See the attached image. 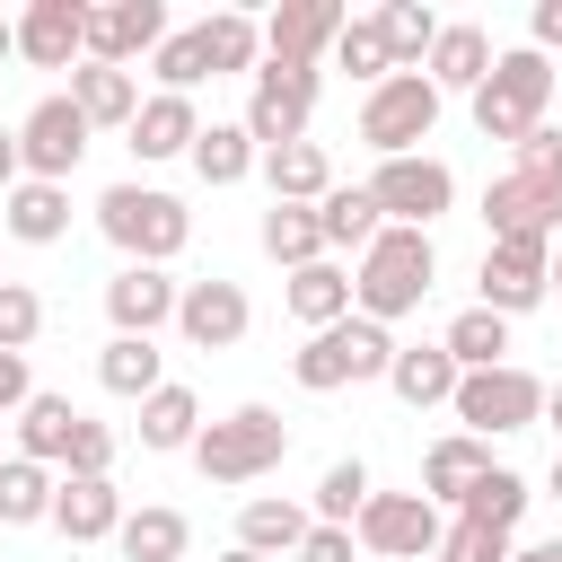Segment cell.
Listing matches in <instances>:
<instances>
[{
  "label": "cell",
  "instance_id": "6da1fadb",
  "mask_svg": "<svg viewBox=\"0 0 562 562\" xmlns=\"http://www.w3.org/2000/svg\"><path fill=\"white\" fill-rule=\"evenodd\" d=\"M430 272H439L430 228H378V237L360 246V272H351V316H369V325L413 316V307L430 299Z\"/></svg>",
  "mask_w": 562,
  "mask_h": 562
},
{
  "label": "cell",
  "instance_id": "7a4b0ae2",
  "mask_svg": "<svg viewBox=\"0 0 562 562\" xmlns=\"http://www.w3.org/2000/svg\"><path fill=\"white\" fill-rule=\"evenodd\" d=\"M544 105H553V61H544L536 44H518V53H492V79L474 88V132L518 149V140L544 123Z\"/></svg>",
  "mask_w": 562,
  "mask_h": 562
},
{
  "label": "cell",
  "instance_id": "3957f363",
  "mask_svg": "<svg viewBox=\"0 0 562 562\" xmlns=\"http://www.w3.org/2000/svg\"><path fill=\"white\" fill-rule=\"evenodd\" d=\"M281 457H290V422H281L272 404H237L228 422H211V430L193 439L202 483H255V474H272Z\"/></svg>",
  "mask_w": 562,
  "mask_h": 562
},
{
  "label": "cell",
  "instance_id": "277c9868",
  "mask_svg": "<svg viewBox=\"0 0 562 562\" xmlns=\"http://www.w3.org/2000/svg\"><path fill=\"white\" fill-rule=\"evenodd\" d=\"M97 228H105L132 263H167V255L193 237V211H184L176 193H158V184H114V193L97 202Z\"/></svg>",
  "mask_w": 562,
  "mask_h": 562
},
{
  "label": "cell",
  "instance_id": "5b68a950",
  "mask_svg": "<svg viewBox=\"0 0 562 562\" xmlns=\"http://www.w3.org/2000/svg\"><path fill=\"white\" fill-rule=\"evenodd\" d=\"M386 360H395V342H386V325H369V316H342V325H325V334H307V351L290 360V378H299L307 395H334V386H360V378H386Z\"/></svg>",
  "mask_w": 562,
  "mask_h": 562
},
{
  "label": "cell",
  "instance_id": "8992f818",
  "mask_svg": "<svg viewBox=\"0 0 562 562\" xmlns=\"http://www.w3.org/2000/svg\"><path fill=\"white\" fill-rule=\"evenodd\" d=\"M430 132H439V88L422 70H386L360 105V140L378 158H413V140H430Z\"/></svg>",
  "mask_w": 562,
  "mask_h": 562
},
{
  "label": "cell",
  "instance_id": "52a82bcc",
  "mask_svg": "<svg viewBox=\"0 0 562 562\" xmlns=\"http://www.w3.org/2000/svg\"><path fill=\"white\" fill-rule=\"evenodd\" d=\"M448 404H457L465 439H492V430H527V422H544V378H527L518 360H501V369H465Z\"/></svg>",
  "mask_w": 562,
  "mask_h": 562
},
{
  "label": "cell",
  "instance_id": "ba28073f",
  "mask_svg": "<svg viewBox=\"0 0 562 562\" xmlns=\"http://www.w3.org/2000/svg\"><path fill=\"white\" fill-rule=\"evenodd\" d=\"M544 272H553V237H492V246H483V272H474V281H483L474 307H492V316H527V307L553 290Z\"/></svg>",
  "mask_w": 562,
  "mask_h": 562
},
{
  "label": "cell",
  "instance_id": "9c48e42d",
  "mask_svg": "<svg viewBox=\"0 0 562 562\" xmlns=\"http://www.w3.org/2000/svg\"><path fill=\"white\" fill-rule=\"evenodd\" d=\"M307 114H316V70L263 61V70H255V97H246V140H255V149L307 140Z\"/></svg>",
  "mask_w": 562,
  "mask_h": 562
},
{
  "label": "cell",
  "instance_id": "30bf717a",
  "mask_svg": "<svg viewBox=\"0 0 562 562\" xmlns=\"http://www.w3.org/2000/svg\"><path fill=\"white\" fill-rule=\"evenodd\" d=\"M369 202H378V220H395V228H430V220L457 202V176L413 149V158H386V167L369 176Z\"/></svg>",
  "mask_w": 562,
  "mask_h": 562
},
{
  "label": "cell",
  "instance_id": "8fae6325",
  "mask_svg": "<svg viewBox=\"0 0 562 562\" xmlns=\"http://www.w3.org/2000/svg\"><path fill=\"white\" fill-rule=\"evenodd\" d=\"M79 158H88V114H79L70 97H44V105L18 123V167H26L35 184H61Z\"/></svg>",
  "mask_w": 562,
  "mask_h": 562
},
{
  "label": "cell",
  "instance_id": "7c38bea8",
  "mask_svg": "<svg viewBox=\"0 0 562 562\" xmlns=\"http://www.w3.org/2000/svg\"><path fill=\"white\" fill-rule=\"evenodd\" d=\"M369 553H395V562H430L439 553V509L422 492H369V509L351 518Z\"/></svg>",
  "mask_w": 562,
  "mask_h": 562
},
{
  "label": "cell",
  "instance_id": "4fadbf2b",
  "mask_svg": "<svg viewBox=\"0 0 562 562\" xmlns=\"http://www.w3.org/2000/svg\"><path fill=\"white\" fill-rule=\"evenodd\" d=\"M158 44H167V9L158 0H105V9H88V53L79 61L132 70V53H158Z\"/></svg>",
  "mask_w": 562,
  "mask_h": 562
},
{
  "label": "cell",
  "instance_id": "5bb4252c",
  "mask_svg": "<svg viewBox=\"0 0 562 562\" xmlns=\"http://www.w3.org/2000/svg\"><path fill=\"white\" fill-rule=\"evenodd\" d=\"M351 18H342V0H281L272 18H263V61H290V70H316V53H334V35H342Z\"/></svg>",
  "mask_w": 562,
  "mask_h": 562
},
{
  "label": "cell",
  "instance_id": "9a60e30c",
  "mask_svg": "<svg viewBox=\"0 0 562 562\" xmlns=\"http://www.w3.org/2000/svg\"><path fill=\"white\" fill-rule=\"evenodd\" d=\"M176 325H184L193 351H228V342H246L255 307H246L237 281H184V290H176Z\"/></svg>",
  "mask_w": 562,
  "mask_h": 562
},
{
  "label": "cell",
  "instance_id": "2e32d148",
  "mask_svg": "<svg viewBox=\"0 0 562 562\" xmlns=\"http://www.w3.org/2000/svg\"><path fill=\"white\" fill-rule=\"evenodd\" d=\"M483 220H492V237H553L562 228V176H501L492 193H483Z\"/></svg>",
  "mask_w": 562,
  "mask_h": 562
},
{
  "label": "cell",
  "instance_id": "e0dca14e",
  "mask_svg": "<svg viewBox=\"0 0 562 562\" xmlns=\"http://www.w3.org/2000/svg\"><path fill=\"white\" fill-rule=\"evenodd\" d=\"M18 53H26L35 70H70V61L88 53V0H26Z\"/></svg>",
  "mask_w": 562,
  "mask_h": 562
},
{
  "label": "cell",
  "instance_id": "ac0fdd59",
  "mask_svg": "<svg viewBox=\"0 0 562 562\" xmlns=\"http://www.w3.org/2000/svg\"><path fill=\"white\" fill-rule=\"evenodd\" d=\"M176 290H184V281H167V263H123V272L105 281L114 334H158V325H176Z\"/></svg>",
  "mask_w": 562,
  "mask_h": 562
},
{
  "label": "cell",
  "instance_id": "d6986e66",
  "mask_svg": "<svg viewBox=\"0 0 562 562\" xmlns=\"http://www.w3.org/2000/svg\"><path fill=\"white\" fill-rule=\"evenodd\" d=\"M53 527H61L70 544H105V536L123 527L114 474H61V483H53Z\"/></svg>",
  "mask_w": 562,
  "mask_h": 562
},
{
  "label": "cell",
  "instance_id": "ffe728a7",
  "mask_svg": "<svg viewBox=\"0 0 562 562\" xmlns=\"http://www.w3.org/2000/svg\"><path fill=\"white\" fill-rule=\"evenodd\" d=\"M0 228H9L18 246H53V237L70 228V193H61V184H35V176H18V184L0 193Z\"/></svg>",
  "mask_w": 562,
  "mask_h": 562
},
{
  "label": "cell",
  "instance_id": "44dd1931",
  "mask_svg": "<svg viewBox=\"0 0 562 562\" xmlns=\"http://www.w3.org/2000/svg\"><path fill=\"white\" fill-rule=\"evenodd\" d=\"M422 79H430L439 97H448V88H465V97H474V88L492 79V35H483V26H439V44H430Z\"/></svg>",
  "mask_w": 562,
  "mask_h": 562
},
{
  "label": "cell",
  "instance_id": "7402d4cb",
  "mask_svg": "<svg viewBox=\"0 0 562 562\" xmlns=\"http://www.w3.org/2000/svg\"><path fill=\"white\" fill-rule=\"evenodd\" d=\"M70 105L88 114V132H105V123L132 132V114H140V79H132V70H105V61H79V70H70Z\"/></svg>",
  "mask_w": 562,
  "mask_h": 562
},
{
  "label": "cell",
  "instance_id": "603a6c76",
  "mask_svg": "<svg viewBox=\"0 0 562 562\" xmlns=\"http://www.w3.org/2000/svg\"><path fill=\"white\" fill-rule=\"evenodd\" d=\"M79 422H88V413H79L70 395H26V404H18V457H35V465H61Z\"/></svg>",
  "mask_w": 562,
  "mask_h": 562
},
{
  "label": "cell",
  "instance_id": "cb8c5ba5",
  "mask_svg": "<svg viewBox=\"0 0 562 562\" xmlns=\"http://www.w3.org/2000/svg\"><path fill=\"white\" fill-rule=\"evenodd\" d=\"M483 474H492V448L457 430V439H439V448L422 457V501H430V509H439V501H465Z\"/></svg>",
  "mask_w": 562,
  "mask_h": 562
},
{
  "label": "cell",
  "instance_id": "d4e9b609",
  "mask_svg": "<svg viewBox=\"0 0 562 562\" xmlns=\"http://www.w3.org/2000/svg\"><path fill=\"white\" fill-rule=\"evenodd\" d=\"M193 132H202L193 97H140V114H132V149L140 158H184Z\"/></svg>",
  "mask_w": 562,
  "mask_h": 562
},
{
  "label": "cell",
  "instance_id": "484cf974",
  "mask_svg": "<svg viewBox=\"0 0 562 562\" xmlns=\"http://www.w3.org/2000/svg\"><path fill=\"white\" fill-rule=\"evenodd\" d=\"M263 176H272V202H325V193H334V158H325L316 140L263 149Z\"/></svg>",
  "mask_w": 562,
  "mask_h": 562
},
{
  "label": "cell",
  "instance_id": "4316f807",
  "mask_svg": "<svg viewBox=\"0 0 562 562\" xmlns=\"http://www.w3.org/2000/svg\"><path fill=\"white\" fill-rule=\"evenodd\" d=\"M290 316H299L307 334L342 325V316H351V272H342V263H299V272H290Z\"/></svg>",
  "mask_w": 562,
  "mask_h": 562
},
{
  "label": "cell",
  "instance_id": "83f0119b",
  "mask_svg": "<svg viewBox=\"0 0 562 562\" xmlns=\"http://www.w3.org/2000/svg\"><path fill=\"white\" fill-rule=\"evenodd\" d=\"M386 386H395L413 413H430V404H448V395H457V360H448L439 342H413V351H395V360H386Z\"/></svg>",
  "mask_w": 562,
  "mask_h": 562
},
{
  "label": "cell",
  "instance_id": "f1b7e54d",
  "mask_svg": "<svg viewBox=\"0 0 562 562\" xmlns=\"http://www.w3.org/2000/svg\"><path fill=\"white\" fill-rule=\"evenodd\" d=\"M193 35H202V70H211V79H220V70H255V61H263V26H255L246 9H211Z\"/></svg>",
  "mask_w": 562,
  "mask_h": 562
},
{
  "label": "cell",
  "instance_id": "f546056e",
  "mask_svg": "<svg viewBox=\"0 0 562 562\" xmlns=\"http://www.w3.org/2000/svg\"><path fill=\"white\" fill-rule=\"evenodd\" d=\"M114 544H123V562H184L193 527H184V509H123Z\"/></svg>",
  "mask_w": 562,
  "mask_h": 562
},
{
  "label": "cell",
  "instance_id": "4dcf8cb0",
  "mask_svg": "<svg viewBox=\"0 0 562 562\" xmlns=\"http://www.w3.org/2000/svg\"><path fill=\"white\" fill-rule=\"evenodd\" d=\"M263 255L272 263H325V228H316V202H272L263 211Z\"/></svg>",
  "mask_w": 562,
  "mask_h": 562
},
{
  "label": "cell",
  "instance_id": "1f68e13d",
  "mask_svg": "<svg viewBox=\"0 0 562 562\" xmlns=\"http://www.w3.org/2000/svg\"><path fill=\"white\" fill-rule=\"evenodd\" d=\"M439 351L457 360V378H465V369H501V360H509V316H492V307H465V316L439 334Z\"/></svg>",
  "mask_w": 562,
  "mask_h": 562
},
{
  "label": "cell",
  "instance_id": "d6a6232c",
  "mask_svg": "<svg viewBox=\"0 0 562 562\" xmlns=\"http://www.w3.org/2000/svg\"><path fill=\"white\" fill-rule=\"evenodd\" d=\"M97 378H105V395H158V386H167L149 334H114V342L97 351Z\"/></svg>",
  "mask_w": 562,
  "mask_h": 562
},
{
  "label": "cell",
  "instance_id": "836d02e7",
  "mask_svg": "<svg viewBox=\"0 0 562 562\" xmlns=\"http://www.w3.org/2000/svg\"><path fill=\"white\" fill-rule=\"evenodd\" d=\"M457 518L465 527H483V536H509L518 518H527V474H509V465H492L465 501H457Z\"/></svg>",
  "mask_w": 562,
  "mask_h": 562
},
{
  "label": "cell",
  "instance_id": "e575fe53",
  "mask_svg": "<svg viewBox=\"0 0 562 562\" xmlns=\"http://www.w3.org/2000/svg\"><path fill=\"white\" fill-rule=\"evenodd\" d=\"M307 527H316V518H307L299 501H246V509H237V544L263 553V562H272V553H299Z\"/></svg>",
  "mask_w": 562,
  "mask_h": 562
},
{
  "label": "cell",
  "instance_id": "d590c367",
  "mask_svg": "<svg viewBox=\"0 0 562 562\" xmlns=\"http://www.w3.org/2000/svg\"><path fill=\"white\" fill-rule=\"evenodd\" d=\"M202 439V404H193V386H158V395H140V448H193Z\"/></svg>",
  "mask_w": 562,
  "mask_h": 562
},
{
  "label": "cell",
  "instance_id": "8d00e7d4",
  "mask_svg": "<svg viewBox=\"0 0 562 562\" xmlns=\"http://www.w3.org/2000/svg\"><path fill=\"white\" fill-rule=\"evenodd\" d=\"M378 35H386V61H395V70H422L430 44H439V18H430L422 0H386V9H378Z\"/></svg>",
  "mask_w": 562,
  "mask_h": 562
},
{
  "label": "cell",
  "instance_id": "74e56055",
  "mask_svg": "<svg viewBox=\"0 0 562 562\" xmlns=\"http://www.w3.org/2000/svg\"><path fill=\"white\" fill-rule=\"evenodd\" d=\"M255 158H263V149L246 140V123H202V132H193V176H202V184H237Z\"/></svg>",
  "mask_w": 562,
  "mask_h": 562
},
{
  "label": "cell",
  "instance_id": "f35d334b",
  "mask_svg": "<svg viewBox=\"0 0 562 562\" xmlns=\"http://www.w3.org/2000/svg\"><path fill=\"white\" fill-rule=\"evenodd\" d=\"M35 518H53V474L35 457H9L0 465V527H35Z\"/></svg>",
  "mask_w": 562,
  "mask_h": 562
},
{
  "label": "cell",
  "instance_id": "ab89813d",
  "mask_svg": "<svg viewBox=\"0 0 562 562\" xmlns=\"http://www.w3.org/2000/svg\"><path fill=\"white\" fill-rule=\"evenodd\" d=\"M316 228H325V246H369V237H378V202H369V184H334V193L316 202Z\"/></svg>",
  "mask_w": 562,
  "mask_h": 562
},
{
  "label": "cell",
  "instance_id": "60d3db41",
  "mask_svg": "<svg viewBox=\"0 0 562 562\" xmlns=\"http://www.w3.org/2000/svg\"><path fill=\"white\" fill-rule=\"evenodd\" d=\"M369 492H378V483H369V465H360V457H334V465H325V483H316V527H351V518L369 509Z\"/></svg>",
  "mask_w": 562,
  "mask_h": 562
},
{
  "label": "cell",
  "instance_id": "b9f144b4",
  "mask_svg": "<svg viewBox=\"0 0 562 562\" xmlns=\"http://www.w3.org/2000/svg\"><path fill=\"white\" fill-rule=\"evenodd\" d=\"M334 70H351V79H369V88L395 70V61H386V35H378V18H351V26L334 35Z\"/></svg>",
  "mask_w": 562,
  "mask_h": 562
},
{
  "label": "cell",
  "instance_id": "7bdbcfd3",
  "mask_svg": "<svg viewBox=\"0 0 562 562\" xmlns=\"http://www.w3.org/2000/svg\"><path fill=\"white\" fill-rule=\"evenodd\" d=\"M149 70H158V97H193L211 70H202V35L184 26V35H167L158 53H149Z\"/></svg>",
  "mask_w": 562,
  "mask_h": 562
},
{
  "label": "cell",
  "instance_id": "ee69618b",
  "mask_svg": "<svg viewBox=\"0 0 562 562\" xmlns=\"http://www.w3.org/2000/svg\"><path fill=\"white\" fill-rule=\"evenodd\" d=\"M44 334V299L26 281H0V351H26Z\"/></svg>",
  "mask_w": 562,
  "mask_h": 562
},
{
  "label": "cell",
  "instance_id": "f6af8a7d",
  "mask_svg": "<svg viewBox=\"0 0 562 562\" xmlns=\"http://www.w3.org/2000/svg\"><path fill=\"white\" fill-rule=\"evenodd\" d=\"M61 465H70V474H105V465H114V430H105V422H79Z\"/></svg>",
  "mask_w": 562,
  "mask_h": 562
},
{
  "label": "cell",
  "instance_id": "bcb514c9",
  "mask_svg": "<svg viewBox=\"0 0 562 562\" xmlns=\"http://www.w3.org/2000/svg\"><path fill=\"white\" fill-rule=\"evenodd\" d=\"M518 176H562V132H553V123H536V132L518 140Z\"/></svg>",
  "mask_w": 562,
  "mask_h": 562
},
{
  "label": "cell",
  "instance_id": "7dc6e473",
  "mask_svg": "<svg viewBox=\"0 0 562 562\" xmlns=\"http://www.w3.org/2000/svg\"><path fill=\"white\" fill-rule=\"evenodd\" d=\"M299 562H351V527H307L299 536Z\"/></svg>",
  "mask_w": 562,
  "mask_h": 562
},
{
  "label": "cell",
  "instance_id": "c3c4849f",
  "mask_svg": "<svg viewBox=\"0 0 562 562\" xmlns=\"http://www.w3.org/2000/svg\"><path fill=\"white\" fill-rule=\"evenodd\" d=\"M35 395V378H26V351H0V413H18Z\"/></svg>",
  "mask_w": 562,
  "mask_h": 562
},
{
  "label": "cell",
  "instance_id": "681fc988",
  "mask_svg": "<svg viewBox=\"0 0 562 562\" xmlns=\"http://www.w3.org/2000/svg\"><path fill=\"white\" fill-rule=\"evenodd\" d=\"M527 35H536V53H553V44H562V0H536V18H527Z\"/></svg>",
  "mask_w": 562,
  "mask_h": 562
},
{
  "label": "cell",
  "instance_id": "f907efd6",
  "mask_svg": "<svg viewBox=\"0 0 562 562\" xmlns=\"http://www.w3.org/2000/svg\"><path fill=\"white\" fill-rule=\"evenodd\" d=\"M18 176H26V167H18V132H9V123H0V193H9V184H18Z\"/></svg>",
  "mask_w": 562,
  "mask_h": 562
},
{
  "label": "cell",
  "instance_id": "816d5d0a",
  "mask_svg": "<svg viewBox=\"0 0 562 562\" xmlns=\"http://www.w3.org/2000/svg\"><path fill=\"white\" fill-rule=\"evenodd\" d=\"M9 53H18V18H0V61H9Z\"/></svg>",
  "mask_w": 562,
  "mask_h": 562
},
{
  "label": "cell",
  "instance_id": "f5cc1de1",
  "mask_svg": "<svg viewBox=\"0 0 562 562\" xmlns=\"http://www.w3.org/2000/svg\"><path fill=\"white\" fill-rule=\"evenodd\" d=\"M544 422H553V430H562V386H544Z\"/></svg>",
  "mask_w": 562,
  "mask_h": 562
},
{
  "label": "cell",
  "instance_id": "db71d44e",
  "mask_svg": "<svg viewBox=\"0 0 562 562\" xmlns=\"http://www.w3.org/2000/svg\"><path fill=\"white\" fill-rule=\"evenodd\" d=\"M220 562H263V553H246V544H228V553H220Z\"/></svg>",
  "mask_w": 562,
  "mask_h": 562
},
{
  "label": "cell",
  "instance_id": "11a10c76",
  "mask_svg": "<svg viewBox=\"0 0 562 562\" xmlns=\"http://www.w3.org/2000/svg\"><path fill=\"white\" fill-rule=\"evenodd\" d=\"M544 562H562V536H553V544H544Z\"/></svg>",
  "mask_w": 562,
  "mask_h": 562
},
{
  "label": "cell",
  "instance_id": "9f6ffc18",
  "mask_svg": "<svg viewBox=\"0 0 562 562\" xmlns=\"http://www.w3.org/2000/svg\"><path fill=\"white\" fill-rule=\"evenodd\" d=\"M509 562H544V544H536V553H509Z\"/></svg>",
  "mask_w": 562,
  "mask_h": 562
},
{
  "label": "cell",
  "instance_id": "6f0895ef",
  "mask_svg": "<svg viewBox=\"0 0 562 562\" xmlns=\"http://www.w3.org/2000/svg\"><path fill=\"white\" fill-rule=\"evenodd\" d=\"M553 501H562V457H553Z\"/></svg>",
  "mask_w": 562,
  "mask_h": 562
},
{
  "label": "cell",
  "instance_id": "680465c9",
  "mask_svg": "<svg viewBox=\"0 0 562 562\" xmlns=\"http://www.w3.org/2000/svg\"><path fill=\"white\" fill-rule=\"evenodd\" d=\"M544 281H562V263H553V272H544Z\"/></svg>",
  "mask_w": 562,
  "mask_h": 562
},
{
  "label": "cell",
  "instance_id": "91938a15",
  "mask_svg": "<svg viewBox=\"0 0 562 562\" xmlns=\"http://www.w3.org/2000/svg\"><path fill=\"white\" fill-rule=\"evenodd\" d=\"M430 562H439V553H430Z\"/></svg>",
  "mask_w": 562,
  "mask_h": 562
},
{
  "label": "cell",
  "instance_id": "94428289",
  "mask_svg": "<svg viewBox=\"0 0 562 562\" xmlns=\"http://www.w3.org/2000/svg\"><path fill=\"white\" fill-rule=\"evenodd\" d=\"M0 281H9V272H0Z\"/></svg>",
  "mask_w": 562,
  "mask_h": 562
}]
</instances>
